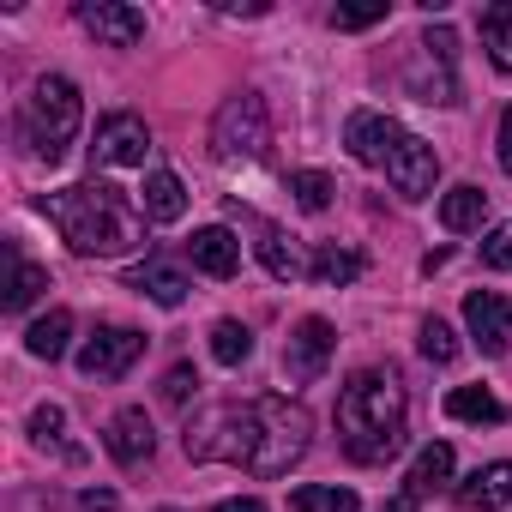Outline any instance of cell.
Here are the masks:
<instances>
[{
	"instance_id": "obj_1",
	"label": "cell",
	"mask_w": 512,
	"mask_h": 512,
	"mask_svg": "<svg viewBox=\"0 0 512 512\" xmlns=\"http://www.w3.org/2000/svg\"><path fill=\"white\" fill-rule=\"evenodd\" d=\"M314 440V416L290 398H229V404H205L199 416H187L181 446L193 464H235L247 476H290V464L308 452Z\"/></svg>"
},
{
	"instance_id": "obj_2",
	"label": "cell",
	"mask_w": 512,
	"mask_h": 512,
	"mask_svg": "<svg viewBox=\"0 0 512 512\" xmlns=\"http://www.w3.org/2000/svg\"><path fill=\"white\" fill-rule=\"evenodd\" d=\"M43 211L85 260H121V253L145 247V211L109 181H73V187L49 193Z\"/></svg>"
},
{
	"instance_id": "obj_3",
	"label": "cell",
	"mask_w": 512,
	"mask_h": 512,
	"mask_svg": "<svg viewBox=\"0 0 512 512\" xmlns=\"http://www.w3.org/2000/svg\"><path fill=\"white\" fill-rule=\"evenodd\" d=\"M404 380L392 368H362L338 392V434L356 464H386L404 446Z\"/></svg>"
},
{
	"instance_id": "obj_4",
	"label": "cell",
	"mask_w": 512,
	"mask_h": 512,
	"mask_svg": "<svg viewBox=\"0 0 512 512\" xmlns=\"http://www.w3.org/2000/svg\"><path fill=\"white\" fill-rule=\"evenodd\" d=\"M79 121H85V97H79V85L61 79V73L37 79L31 97H25V115H19L25 145H31L43 163H61V157H67V145L79 139Z\"/></svg>"
},
{
	"instance_id": "obj_5",
	"label": "cell",
	"mask_w": 512,
	"mask_h": 512,
	"mask_svg": "<svg viewBox=\"0 0 512 512\" xmlns=\"http://www.w3.org/2000/svg\"><path fill=\"white\" fill-rule=\"evenodd\" d=\"M266 145H272L266 97H260V91L223 97V109H217V121H211V151H217V163H253V157H266Z\"/></svg>"
},
{
	"instance_id": "obj_6",
	"label": "cell",
	"mask_w": 512,
	"mask_h": 512,
	"mask_svg": "<svg viewBox=\"0 0 512 512\" xmlns=\"http://www.w3.org/2000/svg\"><path fill=\"white\" fill-rule=\"evenodd\" d=\"M145 157H151V127L139 115H103L97 121L91 163H103V169H145Z\"/></svg>"
},
{
	"instance_id": "obj_7",
	"label": "cell",
	"mask_w": 512,
	"mask_h": 512,
	"mask_svg": "<svg viewBox=\"0 0 512 512\" xmlns=\"http://www.w3.org/2000/svg\"><path fill=\"white\" fill-rule=\"evenodd\" d=\"M332 350H338V332H332L320 314H308V320L284 338V374H290V386H314V380L332 368Z\"/></svg>"
},
{
	"instance_id": "obj_8",
	"label": "cell",
	"mask_w": 512,
	"mask_h": 512,
	"mask_svg": "<svg viewBox=\"0 0 512 512\" xmlns=\"http://www.w3.org/2000/svg\"><path fill=\"white\" fill-rule=\"evenodd\" d=\"M386 181L398 187V199H428L434 181H440V157H434V145L416 139V133H398V145L386 151Z\"/></svg>"
},
{
	"instance_id": "obj_9",
	"label": "cell",
	"mask_w": 512,
	"mask_h": 512,
	"mask_svg": "<svg viewBox=\"0 0 512 512\" xmlns=\"http://www.w3.org/2000/svg\"><path fill=\"white\" fill-rule=\"evenodd\" d=\"M139 356H145V332H133V326H103V332L79 350V374H85V380H121Z\"/></svg>"
},
{
	"instance_id": "obj_10",
	"label": "cell",
	"mask_w": 512,
	"mask_h": 512,
	"mask_svg": "<svg viewBox=\"0 0 512 512\" xmlns=\"http://www.w3.org/2000/svg\"><path fill=\"white\" fill-rule=\"evenodd\" d=\"M79 25L109 43V49H139L145 43V13L139 7H121V0H85L79 7Z\"/></svg>"
},
{
	"instance_id": "obj_11",
	"label": "cell",
	"mask_w": 512,
	"mask_h": 512,
	"mask_svg": "<svg viewBox=\"0 0 512 512\" xmlns=\"http://www.w3.org/2000/svg\"><path fill=\"white\" fill-rule=\"evenodd\" d=\"M464 326H470V338H476L482 356H500V350L512 344V308H506V296L470 290V296H464Z\"/></svg>"
},
{
	"instance_id": "obj_12",
	"label": "cell",
	"mask_w": 512,
	"mask_h": 512,
	"mask_svg": "<svg viewBox=\"0 0 512 512\" xmlns=\"http://www.w3.org/2000/svg\"><path fill=\"white\" fill-rule=\"evenodd\" d=\"M398 121L392 115H380V109H356L350 121H344V145H350V157L356 163H386V151L398 145Z\"/></svg>"
},
{
	"instance_id": "obj_13",
	"label": "cell",
	"mask_w": 512,
	"mask_h": 512,
	"mask_svg": "<svg viewBox=\"0 0 512 512\" xmlns=\"http://www.w3.org/2000/svg\"><path fill=\"white\" fill-rule=\"evenodd\" d=\"M103 446H109V458L115 464H145L151 452H157V434H151V416L145 410H115L109 416V434H103Z\"/></svg>"
},
{
	"instance_id": "obj_14",
	"label": "cell",
	"mask_w": 512,
	"mask_h": 512,
	"mask_svg": "<svg viewBox=\"0 0 512 512\" xmlns=\"http://www.w3.org/2000/svg\"><path fill=\"white\" fill-rule=\"evenodd\" d=\"M193 266L205 278H235L241 272V241H235V229H223V223L193 229Z\"/></svg>"
},
{
	"instance_id": "obj_15",
	"label": "cell",
	"mask_w": 512,
	"mask_h": 512,
	"mask_svg": "<svg viewBox=\"0 0 512 512\" xmlns=\"http://www.w3.org/2000/svg\"><path fill=\"white\" fill-rule=\"evenodd\" d=\"M512 500V464L500 458V464H482V470H470L464 482H458V506H470V512H500Z\"/></svg>"
},
{
	"instance_id": "obj_16",
	"label": "cell",
	"mask_w": 512,
	"mask_h": 512,
	"mask_svg": "<svg viewBox=\"0 0 512 512\" xmlns=\"http://www.w3.org/2000/svg\"><path fill=\"white\" fill-rule=\"evenodd\" d=\"M139 211H145L151 223H181V217H187V187H181V175L151 169V175H145V193H139Z\"/></svg>"
},
{
	"instance_id": "obj_17",
	"label": "cell",
	"mask_w": 512,
	"mask_h": 512,
	"mask_svg": "<svg viewBox=\"0 0 512 512\" xmlns=\"http://www.w3.org/2000/svg\"><path fill=\"white\" fill-rule=\"evenodd\" d=\"M253 223V253H260V266L278 278V284H290V278H302V260H296V247H290V235L278 229V223H266V217H247Z\"/></svg>"
},
{
	"instance_id": "obj_18",
	"label": "cell",
	"mask_w": 512,
	"mask_h": 512,
	"mask_svg": "<svg viewBox=\"0 0 512 512\" xmlns=\"http://www.w3.org/2000/svg\"><path fill=\"white\" fill-rule=\"evenodd\" d=\"M362 272H368V260H362L356 247H338V241H326L314 260H308V278L326 284V290H344V284H356Z\"/></svg>"
},
{
	"instance_id": "obj_19",
	"label": "cell",
	"mask_w": 512,
	"mask_h": 512,
	"mask_svg": "<svg viewBox=\"0 0 512 512\" xmlns=\"http://www.w3.org/2000/svg\"><path fill=\"white\" fill-rule=\"evenodd\" d=\"M440 223H446L452 235H476V229L488 223V193H482V187H470V181H464V187H452V193L440 199Z\"/></svg>"
},
{
	"instance_id": "obj_20",
	"label": "cell",
	"mask_w": 512,
	"mask_h": 512,
	"mask_svg": "<svg viewBox=\"0 0 512 512\" xmlns=\"http://www.w3.org/2000/svg\"><path fill=\"white\" fill-rule=\"evenodd\" d=\"M452 482V446L446 440H428L422 452H416V464H410V476H404V494H434V488H446Z\"/></svg>"
},
{
	"instance_id": "obj_21",
	"label": "cell",
	"mask_w": 512,
	"mask_h": 512,
	"mask_svg": "<svg viewBox=\"0 0 512 512\" xmlns=\"http://www.w3.org/2000/svg\"><path fill=\"white\" fill-rule=\"evenodd\" d=\"M67 338H73V314H67V308H49V314L25 332V350H31L37 362H61V356H67Z\"/></svg>"
},
{
	"instance_id": "obj_22",
	"label": "cell",
	"mask_w": 512,
	"mask_h": 512,
	"mask_svg": "<svg viewBox=\"0 0 512 512\" xmlns=\"http://www.w3.org/2000/svg\"><path fill=\"white\" fill-rule=\"evenodd\" d=\"M446 416H452V422H488V428H494V422H506V404H500L488 386H452V392H446Z\"/></svg>"
},
{
	"instance_id": "obj_23",
	"label": "cell",
	"mask_w": 512,
	"mask_h": 512,
	"mask_svg": "<svg viewBox=\"0 0 512 512\" xmlns=\"http://www.w3.org/2000/svg\"><path fill=\"white\" fill-rule=\"evenodd\" d=\"M31 440H37L43 452L67 458V464H79V458H85V452L67 440V410H61V404H37V410H31Z\"/></svg>"
},
{
	"instance_id": "obj_24",
	"label": "cell",
	"mask_w": 512,
	"mask_h": 512,
	"mask_svg": "<svg viewBox=\"0 0 512 512\" xmlns=\"http://www.w3.org/2000/svg\"><path fill=\"white\" fill-rule=\"evenodd\" d=\"M482 49L500 73H512V7L506 0H494V7H482Z\"/></svg>"
},
{
	"instance_id": "obj_25",
	"label": "cell",
	"mask_w": 512,
	"mask_h": 512,
	"mask_svg": "<svg viewBox=\"0 0 512 512\" xmlns=\"http://www.w3.org/2000/svg\"><path fill=\"white\" fill-rule=\"evenodd\" d=\"M133 290H145V296H151L157 308H181L193 284H187V278H181L175 266H157V260H151V266H145V272L133 278Z\"/></svg>"
},
{
	"instance_id": "obj_26",
	"label": "cell",
	"mask_w": 512,
	"mask_h": 512,
	"mask_svg": "<svg viewBox=\"0 0 512 512\" xmlns=\"http://www.w3.org/2000/svg\"><path fill=\"white\" fill-rule=\"evenodd\" d=\"M290 506L296 512H362L356 488H338V482H308V488L290 494Z\"/></svg>"
},
{
	"instance_id": "obj_27",
	"label": "cell",
	"mask_w": 512,
	"mask_h": 512,
	"mask_svg": "<svg viewBox=\"0 0 512 512\" xmlns=\"http://www.w3.org/2000/svg\"><path fill=\"white\" fill-rule=\"evenodd\" d=\"M211 356H217L223 368H241V362L253 356V332H247L241 320H217V326H211Z\"/></svg>"
},
{
	"instance_id": "obj_28",
	"label": "cell",
	"mask_w": 512,
	"mask_h": 512,
	"mask_svg": "<svg viewBox=\"0 0 512 512\" xmlns=\"http://www.w3.org/2000/svg\"><path fill=\"white\" fill-rule=\"evenodd\" d=\"M43 290H49V272H43V266H31V260H19V247H13V290H7V308H13V314H25Z\"/></svg>"
},
{
	"instance_id": "obj_29",
	"label": "cell",
	"mask_w": 512,
	"mask_h": 512,
	"mask_svg": "<svg viewBox=\"0 0 512 512\" xmlns=\"http://www.w3.org/2000/svg\"><path fill=\"white\" fill-rule=\"evenodd\" d=\"M290 193H296V205H302V211H326L338 187H332V175H326V169H296V175H290Z\"/></svg>"
},
{
	"instance_id": "obj_30",
	"label": "cell",
	"mask_w": 512,
	"mask_h": 512,
	"mask_svg": "<svg viewBox=\"0 0 512 512\" xmlns=\"http://www.w3.org/2000/svg\"><path fill=\"white\" fill-rule=\"evenodd\" d=\"M416 344H422V356H428L434 368H446V362L458 356V332H452L446 320H422V332H416Z\"/></svg>"
},
{
	"instance_id": "obj_31",
	"label": "cell",
	"mask_w": 512,
	"mask_h": 512,
	"mask_svg": "<svg viewBox=\"0 0 512 512\" xmlns=\"http://www.w3.org/2000/svg\"><path fill=\"white\" fill-rule=\"evenodd\" d=\"M482 266L488 272H512V223H494L482 235Z\"/></svg>"
},
{
	"instance_id": "obj_32",
	"label": "cell",
	"mask_w": 512,
	"mask_h": 512,
	"mask_svg": "<svg viewBox=\"0 0 512 512\" xmlns=\"http://www.w3.org/2000/svg\"><path fill=\"white\" fill-rule=\"evenodd\" d=\"M392 7H386V0H368V7H338L332 13V31H368V25H380Z\"/></svg>"
},
{
	"instance_id": "obj_33",
	"label": "cell",
	"mask_w": 512,
	"mask_h": 512,
	"mask_svg": "<svg viewBox=\"0 0 512 512\" xmlns=\"http://www.w3.org/2000/svg\"><path fill=\"white\" fill-rule=\"evenodd\" d=\"M193 386H199V374L181 362V368H169V380H163V398H169V404H187V398H193Z\"/></svg>"
},
{
	"instance_id": "obj_34",
	"label": "cell",
	"mask_w": 512,
	"mask_h": 512,
	"mask_svg": "<svg viewBox=\"0 0 512 512\" xmlns=\"http://www.w3.org/2000/svg\"><path fill=\"white\" fill-rule=\"evenodd\" d=\"M79 512H115V494H109V488H91V494L79 500Z\"/></svg>"
},
{
	"instance_id": "obj_35",
	"label": "cell",
	"mask_w": 512,
	"mask_h": 512,
	"mask_svg": "<svg viewBox=\"0 0 512 512\" xmlns=\"http://www.w3.org/2000/svg\"><path fill=\"white\" fill-rule=\"evenodd\" d=\"M500 169L512 175V109L500 115Z\"/></svg>"
},
{
	"instance_id": "obj_36",
	"label": "cell",
	"mask_w": 512,
	"mask_h": 512,
	"mask_svg": "<svg viewBox=\"0 0 512 512\" xmlns=\"http://www.w3.org/2000/svg\"><path fill=\"white\" fill-rule=\"evenodd\" d=\"M211 512H266V506L253 500V494H241V500H223V506H211Z\"/></svg>"
},
{
	"instance_id": "obj_37",
	"label": "cell",
	"mask_w": 512,
	"mask_h": 512,
	"mask_svg": "<svg viewBox=\"0 0 512 512\" xmlns=\"http://www.w3.org/2000/svg\"><path fill=\"white\" fill-rule=\"evenodd\" d=\"M157 512H175V506H157Z\"/></svg>"
}]
</instances>
